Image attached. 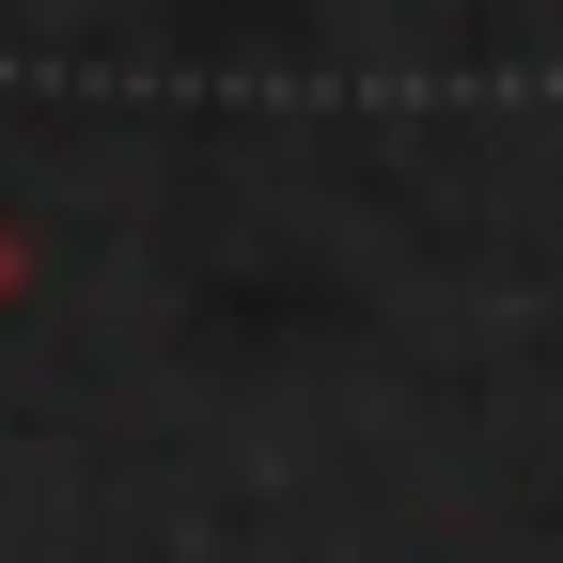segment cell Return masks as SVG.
Segmentation results:
<instances>
[{"instance_id":"6da1fadb","label":"cell","mask_w":563,"mask_h":563,"mask_svg":"<svg viewBox=\"0 0 563 563\" xmlns=\"http://www.w3.org/2000/svg\"><path fill=\"white\" fill-rule=\"evenodd\" d=\"M16 282H32V251H16V220H0V313H16Z\"/></svg>"}]
</instances>
